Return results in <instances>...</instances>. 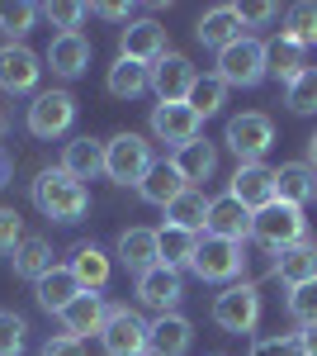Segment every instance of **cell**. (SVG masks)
<instances>
[{
    "label": "cell",
    "instance_id": "8fae6325",
    "mask_svg": "<svg viewBox=\"0 0 317 356\" xmlns=\"http://www.w3.org/2000/svg\"><path fill=\"white\" fill-rule=\"evenodd\" d=\"M100 342H105L109 356H142L147 352V323L137 314H128V309H109Z\"/></svg>",
    "mask_w": 317,
    "mask_h": 356
},
{
    "label": "cell",
    "instance_id": "7c38bea8",
    "mask_svg": "<svg viewBox=\"0 0 317 356\" xmlns=\"http://www.w3.org/2000/svg\"><path fill=\"white\" fill-rule=\"evenodd\" d=\"M137 300L157 314H175V304L185 300V285H180V271L171 266H152L147 275H137Z\"/></svg>",
    "mask_w": 317,
    "mask_h": 356
},
{
    "label": "cell",
    "instance_id": "e0dca14e",
    "mask_svg": "<svg viewBox=\"0 0 317 356\" xmlns=\"http://www.w3.org/2000/svg\"><path fill=\"white\" fill-rule=\"evenodd\" d=\"M228 195H232V200H241V204L256 214V209H265V204H275V171H270V166H261V162L237 166V176H232Z\"/></svg>",
    "mask_w": 317,
    "mask_h": 356
},
{
    "label": "cell",
    "instance_id": "6da1fadb",
    "mask_svg": "<svg viewBox=\"0 0 317 356\" xmlns=\"http://www.w3.org/2000/svg\"><path fill=\"white\" fill-rule=\"evenodd\" d=\"M33 204H38V214L53 223H76L85 209H90V191L80 186L76 176H67L62 166L57 171H43L38 181H33Z\"/></svg>",
    "mask_w": 317,
    "mask_h": 356
},
{
    "label": "cell",
    "instance_id": "e575fe53",
    "mask_svg": "<svg viewBox=\"0 0 317 356\" xmlns=\"http://www.w3.org/2000/svg\"><path fill=\"white\" fill-rule=\"evenodd\" d=\"M284 38L289 43H298V48H308V43H317V5H293L289 15H284Z\"/></svg>",
    "mask_w": 317,
    "mask_h": 356
},
{
    "label": "cell",
    "instance_id": "cb8c5ba5",
    "mask_svg": "<svg viewBox=\"0 0 317 356\" xmlns=\"http://www.w3.org/2000/svg\"><path fill=\"white\" fill-rule=\"evenodd\" d=\"M194 33H199V43H204V48H218V53H223V48H232V43L241 38L237 5H218V10H209V15L199 19Z\"/></svg>",
    "mask_w": 317,
    "mask_h": 356
},
{
    "label": "cell",
    "instance_id": "603a6c76",
    "mask_svg": "<svg viewBox=\"0 0 317 356\" xmlns=\"http://www.w3.org/2000/svg\"><path fill=\"white\" fill-rule=\"evenodd\" d=\"M275 275H280L289 290L317 280V243H293V247H284V252H275Z\"/></svg>",
    "mask_w": 317,
    "mask_h": 356
},
{
    "label": "cell",
    "instance_id": "74e56055",
    "mask_svg": "<svg viewBox=\"0 0 317 356\" xmlns=\"http://www.w3.org/2000/svg\"><path fill=\"white\" fill-rule=\"evenodd\" d=\"M24 332H28V323L15 314V309H0V356L24 352Z\"/></svg>",
    "mask_w": 317,
    "mask_h": 356
},
{
    "label": "cell",
    "instance_id": "30bf717a",
    "mask_svg": "<svg viewBox=\"0 0 317 356\" xmlns=\"http://www.w3.org/2000/svg\"><path fill=\"white\" fill-rule=\"evenodd\" d=\"M194 81H199V72H194L189 57H180V53H166L157 67H152V90H157L161 105H185Z\"/></svg>",
    "mask_w": 317,
    "mask_h": 356
},
{
    "label": "cell",
    "instance_id": "8d00e7d4",
    "mask_svg": "<svg viewBox=\"0 0 317 356\" xmlns=\"http://www.w3.org/2000/svg\"><path fill=\"white\" fill-rule=\"evenodd\" d=\"M284 105L293 114H313L317 110V67H308L293 86H284Z\"/></svg>",
    "mask_w": 317,
    "mask_h": 356
},
{
    "label": "cell",
    "instance_id": "8992f818",
    "mask_svg": "<svg viewBox=\"0 0 317 356\" xmlns=\"http://www.w3.org/2000/svg\"><path fill=\"white\" fill-rule=\"evenodd\" d=\"M241 266H246V257H241V243H228V238H199V252H194V275L199 280H213V285H223V280H237Z\"/></svg>",
    "mask_w": 317,
    "mask_h": 356
},
{
    "label": "cell",
    "instance_id": "d6986e66",
    "mask_svg": "<svg viewBox=\"0 0 317 356\" xmlns=\"http://www.w3.org/2000/svg\"><path fill=\"white\" fill-rule=\"evenodd\" d=\"M194 342V328L180 314H157V323H147V352L152 356H185Z\"/></svg>",
    "mask_w": 317,
    "mask_h": 356
},
{
    "label": "cell",
    "instance_id": "3957f363",
    "mask_svg": "<svg viewBox=\"0 0 317 356\" xmlns=\"http://www.w3.org/2000/svg\"><path fill=\"white\" fill-rule=\"evenodd\" d=\"M251 238L270 252H284V247L303 243V209H293L284 200H275V204H265L251 214Z\"/></svg>",
    "mask_w": 317,
    "mask_h": 356
},
{
    "label": "cell",
    "instance_id": "5bb4252c",
    "mask_svg": "<svg viewBox=\"0 0 317 356\" xmlns=\"http://www.w3.org/2000/svg\"><path fill=\"white\" fill-rule=\"evenodd\" d=\"M204 233L209 238H228V243H241V238H251V209L232 200V195H218L209 200V223H204Z\"/></svg>",
    "mask_w": 317,
    "mask_h": 356
},
{
    "label": "cell",
    "instance_id": "44dd1931",
    "mask_svg": "<svg viewBox=\"0 0 317 356\" xmlns=\"http://www.w3.org/2000/svg\"><path fill=\"white\" fill-rule=\"evenodd\" d=\"M48 67H53L57 76H80L85 67H90V38L85 33H57L53 43H48Z\"/></svg>",
    "mask_w": 317,
    "mask_h": 356
},
{
    "label": "cell",
    "instance_id": "5b68a950",
    "mask_svg": "<svg viewBox=\"0 0 317 356\" xmlns=\"http://www.w3.org/2000/svg\"><path fill=\"white\" fill-rule=\"evenodd\" d=\"M213 323L223 332H251L261 323V290L256 285H228L218 300H213Z\"/></svg>",
    "mask_w": 317,
    "mask_h": 356
},
{
    "label": "cell",
    "instance_id": "d590c367",
    "mask_svg": "<svg viewBox=\"0 0 317 356\" xmlns=\"http://www.w3.org/2000/svg\"><path fill=\"white\" fill-rule=\"evenodd\" d=\"M38 19V5H24V0H15V5H0V33H10V43H19L28 29Z\"/></svg>",
    "mask_w": 317,
    "mask_h": 356
},
{
    "label": "cell",
    "instance_id": "2e32d148",
    "mask_svg": "<svg viewBox=\"0 0 317 356\" xmlns=\"http://www.w3.org/2000/svg\"><path fill=\"white\" fill-rule=\"evenodd\" d=\"M57 318H62V332L80 342V337H90V332H100V328H105V318H109V304L100 300L95 290H80V295H76L71 304H67V309H62Z\"/></svg>",
    "mask_w": 317,
    "mask_h": 356
},
{
    "label": "cell",
    "instance_id": "9a60e30c",
    "mask_svg": "<svg viewBox=\"0 0 317 356\" xmlns=\"http://www.w3.org/2000/svg\"><path fill=\"white\" fill-rule=\"evenodd\" d=\"M119 261L132 275H147L152 266H161V233L157 228H123L119 233Z\"/></svg>",
    "mask_w": 317,
    "mask_h": 356
},
{
    "label": "cell",
    "instance_id": "52a82bcc",
    "mask_svg": "<svg viewBox=\"0 0 317 356\" xmlns=\"http://www.w3.org/2000/svg\"><path fill=\"white\" fill-rule=\"evenodd\" d=\"M71 119H76L71 90H43V95H33V105H28V134L33 138H62L71 129Z\"/></svg>",
    "mask_w": 317,
    "mask_h": 356
},
{
    "label": "cell",
    "instance_id": "9c48e42d",
    "mask_svg": "<svg viewBox=\"0 0 317 356\" xmlns=\"http://www.w3.org/2000/svg\"><path fill=\"white\" fill-rule=\"evenodd\" d=\"M43 76V57L24 48V43H5L0 48V90H10V95H28L33 86Z\"/></svg>",
    "mask_w": 317,
    "mask_h": 356
},
{
    "label": "cell",
    "instance_id": "277c9868",
    "mask_svg": "<svg viewBox=\"0 0 317 356\" xmlns=\"http://www.w3.org/2000/svg\"><path fill=\"white\" fill-rule=\"evenodd\" d=\"M218 76H223V86H241V90L261 86L265 76H270V67H265V43L237 38L232 48H223V53H218Z\"/></svg>",
    "mask_w": 317,
    "mask_h": 356
},
{
    "label": "cell",
    "instance_id": "1f68e13d",
    "mask_svg": "<svg viewBox=\"0 0 317 356\" xmlns=\"http://www.w3.org/2000/svg\"><path fill=\"white\" fill-rule=\"evenodd\" d=\"M166 223H171V228H185V233H204V223H209V200L199 191H185L180 200L166 204Z\"/></svg>",
    "mask_w": 317,
    "mask_h": 356
},
{
    "label": "cell",
    "instance_id": "f546056e",
    "mask_svg": "<svg viewBox=\"0 0 317 356\" xmlns=\"http://www.w3.org/2000/svg\"><path fill=\"white\" fill-rule=\"evenodd\" d=\"M10 261H15V275H24V280L38 285L43 275L53 271V243H48V238H24V243L15 247Z\"/></svg>",
    "mask_w": 317,
    "mask_h": 356
},
{
    "label": "cell",
    "instance_id": "bcb514c9",
    "mask_svg": "<svg viewBox=\"0 0 317 356\" xmlns=\"http://www.w3.org/2000/svg\"><path fill=\"white\" fill-rule=\"evenodd\" d=\"M298 347H303V356H317V323L298 332Z\"/></svg>",
    "mask_w": 317,
    "mask_h": 356
},
{
    "label": "cell",
    "instance_id": "ac0fdd59",
    "mask_svg": "<svg viewBox=\"0 0 317 356\" xmlns=\"http://www.w3.org/2000/svg\"><path fill=\"white\" fill-rule=\"evenodd\" d=\"M199 129H204V119L189 110V105H157V110H152V134H157L161 143L185 147V143L199 138Z\"/></svg>",
    "mask_w": 317,
    "mask_h": 356
},
{
    "label": "cell",
    "instance_id": "681fc988",
    "mask_svg": "<svg viewBox=\"0 0 317 356\" xmlns=\"http://www.w3.org/2000/svg\"><path fill=\"white\" fill-rule=\"evenodd\" d=\"M5 129H10V119H5V110H0V138H5Z\"/></svg>",
    "mask_w": 317,
    "mask_h": 356
},
{
    "label": "cell",
    "instance_id": "60d3db41",
    "mask_svg": "<svg viewBox=\"0 0 317 356\" xmlns=\"http://www.w3.org/2000/svg\"><path fill=\"white\" fill-rule=\"evenodd\" d=\"M43 15H48L62 33H76V24L90 15V5H71V0H67V5H43Z\"/></svg>",
    "mask_w": 317,
    "mask_h": 356
},
{
    "label": "cell",
    "instance_id": "b9f144b4",
    "mask_svg": "<svg viewBox=\"0 0 317 356\" xmlns=\"http://www.w3.org/2000/svg\"><path fill=\"white\" fill-rule=\"evenodd\" d=\"M251 356H303V347H298V337H261L256 347H251Z\"/></svg>",
    "mask_w": 317,
    "mask_h": 356
},
{
    "label": "cell",
    "instance_id": "ffe728a7",
    "mask_svg": "<svg viewBox=\"0 0 317 356\" xmlns=\"http://www.w3.org/2000/svg\"><path fill=\"white\" fill-rule=\"evenodd\" d=\"M275 200L303 209L308 200H317V171L308 162H284L280 171H275Z\"/></svg>",
    "mask_w": 317,
    "mask_h": 356
},
{
    "label": "cell",
    "instance_id": "7dc6e473",
    "mask_svg": "<svg viewBox=\"0 0 317 356\" xmlns=\"http://www.w3.org/2000/svg\"><path fill=\"white\" fill-rule=\"evenodd\" d=\"M308 166H313V171H317V134L308 138Z\"/></svg>",
    "mask_w": 317,
    "mask_h": 356
},
{
    "label": "cell",
    "instance_id": "ba28073f",
    "mask_svg": "<svg viewBox=\"0 0 317 356\" xmlns=\"http://www.w3.org/2000/svg\"><path fill=\"white\" fill-rule=\"evenodd\" d=\"M270 143H275V124L265 119V114H237L232 124H228V147L241 157V166L261 162L265 152H270Z\"/></svg>",
    "mask_w": 317,
    "mask_h": 356
},
{
    "label": "cell",
    "instance_id": "f35d334b",
    "mask_svg": "<svg viewBox=\"0 0 317 356\" xmlns=\"http://www.w3.org/2000/svg\"><path fill=\"white\" fill-rule=\"evenodd\" d=\"M289 314L303 323V328H313V323H317V280L293 285V290H289Z\"/></svg>",
    "mask_w": 317,
    "mask_h": 356
},
{
    "label": "cell",
    "instance_id": "7bdbcfd3",
    "mask_svg": "<svg viewBox=\"0 0 317 356\" xmlns=\"http://www.w3.org/2000/svg\"><path fill=\"white\" fill-rule=\"evenodd\" d=\"M275 15H280L275 5H237V19H241V29H246V24H270Z\"/></svg>",
    "mask_w": 317,
    "mask_h": 356
},
{
    "label": "cell",
    "instance_id": "4316f807",
    "mask_svg": "<svg viewBox=\"0 0 317 356\" xmlns=\"http://www.w3.org/2000/svg\"><path fill=\"white\" fill-rule=\"evenodd\" d=\"M185 191H189L185 176H180V171H175L171 162H157L152 171H147V176H142V186H137V195H142L147 204H161V209H166L171 200H180Z\"/></svg>",
    "mask_w": 317,
    "mask_h": 356
},
{
    "label": "cell",
    "instance_id": "4fadbf2b",
    "mask_svg": "<svg viewBox=\"0 0 317 356\" xmlns=\"http://www.w3.org/2000/svg\"><path fill=\"white\" fill-rule=\"evenodd\" d=\"M123 57L128 62H142V67H157L161 57H166V29L157 19H128L123 29Z\"/></svg>",
    "mask_w": 317,
    "mask_h": 356
},
{
    "label": "cell",
    "instance_id": "836d02e7",
    "mask_svg": "<svg viewBox=\"0 0 317 356\" xmlns=\"http://www.w3.org/2000/svg\"><path fill=\"white\" fill-rule=\"evenodd\" d=\"M223 100H228V86H223V76L213 72V76H199V81H194V90H189L185 105L199 114V119H209V114L223 110Z\"/></svg>",
    "mask_w": 317,
    "mask_h": 356
},
{
    "label": "cell",
    "instance_id": "ee69618b",
    "mask_svg": "<svg viewBox=\"0 0 317 356\" xmlns=\"http://www.w3.org/2000/svg\"><path fill=\"white\" fill-rule=\"evenodd\" d=\"M43 356H85V352H80L76 337H67V332H62V337H53V342L43 347Z\"/></svg>",
    "mask_w": 317,
    "mask_h": 356
},
{
    "label": "cell",
    "instance_id": "4dcf8cb0",
    "mask_svg": "<svg viewBox=\"0 0 317 356\" xmlns=\"http://www.w3.org/2000/svg\"><path fill=\"white\" fill-rule=\"evenodd\" d=\"M105 86H109V95H114V100H132V95H142V90L152 86V67L119 57V62L109 67V81Z\"/></svg>",
    "mask_w": 317,
    "mask_h": 356
},
{
    "label": "cell",
    "instance_id": "d4e9b609",
    "mask_svg": "<svg viewBox=\"0 0 317 356\" xmlns=\"http://www.w3.org/2000/svg\"><path fill=\"white\" fill-rule=\"evenodd\" d=\"M67 271L76 275L80 290H95V295H100L109 285V257L95 243H80L76 252H71V261H67Z\"/></svg>",
    "mask_w": 317,
    "mask_h": 356
},
{
    "label": "cell",
    "instance_id": "f1b7e54d",
    "mask_svg": "<svg viewBox=\"0 0 317 356\" xmlns=\"http://www.w3.org/2000/svg\"><path fill=\"white\" fill-rule=\"evenodd\" d=\"M265 67H270V76H280L284 86H293L303 72H308V62H303V48L289 43L284 33L275 38V43H265Z\"/></svg>",
    "mask_w": 317,
    "mask_h": 356
},
{
    "label": "cell",
    "instance_id": "d6a6232c",
    "mask_svg": "<svg viewBox=\"0 0 317 356\" xmlns=\"http://www.w3.org/2000/svg\"><path fill=\"white\" fill-rule=\"evenodd\" d=\"M161 233V266L180 271V266H194V252H199V233H185V228H157Z\"/></svg>",
    "mask_w": 317,
    "mask_h": 356
},
{
    "label": "cell",
    "instance_id": "ab89813d",
    "mask_svg": "<svg viewBox=\"0 0 317 356\" xmlns=\"http://www.w3.org/2000/svg\"><path fill=\"white\" fill-rule=\"evenodd\" d=\"M19 243H24V219L15 209H0V257H15Z\"/></svg>",
    "mask_w": 317,
    "mask_h": 356
},
{
    "label": "cell",
    "instance_id": "83f0119b",
    "mask_svg": "<svg viewBox=\"0 0 317 356\" xmlns=\"http://www.w3.org/2000/svg\"><path fill=\"white\" fill-rule=\"evenodd\" d=\"M33 295H38V304H43L48 314H62V309L80 295V285H76V275L67 271V266H53V271L33 285Z\"/></svg>",
    "mask_w": 317,
    "mask_h": 356
},
{
    "label": "cell",
    "instance_id": "f6af8a7d",
    "mask_svg": "<svg viewBox=\"0 0 317 356\" xmlns=\"http://www.w3.org/2000/svg\"><path fill=\"white\" fill-rule=\"evenodd\" d=\"M95 15H105V19H128V5H119V0H105V5H95Z\"/></svg>",
    "mask_w": 317,
    "mask_h": 356
},
{
    "label": "cell",
    "instance_id": "c3c4849f",
    "mask_svg": "<svg viewBox=\"0 0 317 356\" xmlns=\"http://www.w3.org/2000/svg\"><path fill=\"white\" fill-rule=\"evenodd\" d=\"M5 181H10V162L0 157V186H5Z\"/></svg>",
    "mask_w": 317,
    "mask_h": 356
},
{
    "label": "cell",
    "instance_id": "7402d4cb",
    "mask_svg": "<svg viewBox=\"0 0 317 356\" xmlns=\"http://www.w3.org/2000/svg\"><path fill=\"white\" fill-rule=\"evenodd\" d=\"M171 166L185 176L189 191H199V181H209L213 171H218V147L213 143H185V147H175V157H171Z\"/></svg>",
    "mask_w": 317,
    "mask_h": 356
},
{
    "label": "cell",
    "instance_id": "7a4b0ae2",
    "mask_svg": "<svg viewBox=\"0 0 317 356\" xmlns=\"http://www.w3.org/2000/svg\"><path fill=\"white\" fill-rule=\"evenodd\" d=\"M152 143L137 134H119L105 143V176L119 186H142V176L152 171Z\"/></svg>",
    "mask_w": 317,
    "mask_h": 356
},
{
    "label": "cell",
    "instance_id": "484cf974",
    "mask_svg": "<svg viewBox=\"0 0 317 356\" xmlns=\"http://www.w3.org/2000/svg\"><path fill=\"white\" fill-rule=\"evenodd\" d=\"M62 171H67V176H76L80 186H85L90 176H100V171H105V143H95V138H71V143H67V152H62Z\"/></svg>",
    "mask_w": 317,
    "mask_h": 356
}]
</instances>
